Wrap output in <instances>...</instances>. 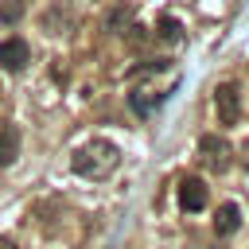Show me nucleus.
<instances>
[{"mask_svg": "<svg viewBox=\"0 0 249 249\" xmlns=\"http://www.w3.org/2000/svg\"><path fill=\"white\" fill-rule=\"evenodd\" d=\"M27 62H31V47H27V39L12 35V39H4V43H0V70L16 74V70H23Z\"/></svg>", "mask_w": 249, "mask_h": 249, "instance_id": "obj_5", "label": "nucleus"}, {"mask_svg": "<svg viewBox=\"0 0 249 249\" xmlns=\"http://www.w3.org/2000/svg\"><path fill=\"white\" fill-rule=\"evenodd\" d=\"M160 35H163L167 43H175V39H179V19H175V16H163V19H160Z\"/></svg>", "mask_w": 249, "mask_h": 249, "instance_id": "obj_12", "label": "nucleus"}, {"mask_svg": "<svg viewBox=\"0 0 249 249\" xmlns=\"http://www.w3.org/2000/svg\"><path fill=\"white\" fill-rule=\"evenodd\" d=\"M198 156H202V163L210 167V171H230V163H233V148H230V140L226 136H218V132H206V136H198Z\"/></svg>", "mask_w": 249, "mask_h": 249, "instance_id": "obj_2", "label": "nucleus"}, {"mask_svg": "<svg viewBox=\"0 0 249 249\" xmlns=\"http://www.w3.org/2000/svg\"><path fill=\"white\" fill-rule=\"evenodd\" d=\"M70 167H74L82 179L101 183V179H109V175L121 167V148H117L113 140H105V136H93V140H86V144L70 156Z\"/></svg>", "mask_w": 249, "mask_h": 249, "instance_id": "obj_1", "label": "nucleus"}, {"mask_svg": "<svg viewBox=\"0 0 249 249\" xmlns=\"http://www.w3.org/2000/svg\"><path fill=\"white\" fill-rule=\"evenodd\" d=\"M206 183L198 179V175H187L183 183H179V206L187 210V214H198V210H206Z\"/></svg>", "mask_w": 249, "mask_h": 249, "instance_id": "obj_6", "label": "nucleus"}, {"mask_svg": "<svg viewBox=\"0 0 249 249\" xmlns=\"http://www.w3.org/2000/svg\"><path fill=\"white\" fill-rule=\"evenodd\" d=\"M19 160V128L0 124V167H12Z\"/></svg>", "mask_w": 249, "mask_h": 249, "instance_id": "obj_8", "label": "nucleus"}, {"mask_svg": "<svg viewBox=\"0 0 249 249\" xmlns=\"http://www.w3.org/2000/svg\"><path fill=\"white\" fill-rule=\"evenodd\" d=\"M74 8L66 4V0H51L47 4V12L39 16V31H47V35H66V31H74Z\"/></svg>", "mask_w": 249, "mask_h": 249, "instance_id": "obj_3", "label": "nucleus"}, {"mask_svg": "<svg viewBox=\"0 0 249 249\" xmlns=\"http://www.w3.org/2000/svg\"><path fill=\"white\" fill-rule=\"evenodd\" d=\"M23 19V0H0V23H19Z\"/></svg>", "mask_w": 249, "mask_h": 249, "instance_id": "obj_11", "label": "nucleus"}, {"mask_svg": "<svg viewBox=\"0 0 249 249\" xmlns=\"http://www.w3.org/2000/svg\"><path fill=\"white\" fill-rule=\"evenodd\" d=\"M0 249H19V245H16L12 237H0Z\"/></svg>", "mask_w": 249, "mask_h": 249, "instance_id": "obj_13", "label": "nucleus"}, {"mask_svg": "<svg viewBox=\"0 0 249 249\" xmlns=\"http://www.w3.org/2000/svg\"><path fill=\"white\" fill-rule=\"evenodd\" d=\"M214 113H218V124H237L241 121V89L233 82H222L214 89Z\"/></svg>", "mask_w": 249, "mask_h": 249, "instance_id": "obj_4", "label": "nucleus"}, {"mask_svg": "<svg viewBox=\"0 0 249 249\" xmlns=\"http://www.w3.org/2000/svg\"><path fill=\"white\" fill-rule=\"evenodd\" d=\"M160 101H163V93H156V97H152V93H144V89H140V93H128V105H132V113H136V117H148Z\"/></svg>", "mask_w": 249, "mask_h": 249, "instance_id": "obj_10", "label": "nucleus"}, {"mask_svg": "<svg viewBox=\"0 0 249 249\" xmlns=\"http://www.w3.org/2000/svg\"><path fill=\"white\" fill-rule=\"evenodd\" d=\"M237 226H241V206L237 202H222L218 214H214V233L230 237V233H237Z\"/></svg>", "mask_w": 249, "mask_h": 249, "instance_id": "obj_7", "label": "nucleus"}, {"mask_svg": "<svg viewBox=\"0 0 249 249\" xmlns=\"http://www.w3.org/2000/svg\"><path fill=\"white\" fill-rule=\"evenodd\" d=\"M124 27H132V8L128 4H113L105 16V31L109 35H124Z\"/></svg>", "mask_w": 249, "mask_h": 249, "instance_id": "obj_9", "label": "nucleus"}]
</instances>
